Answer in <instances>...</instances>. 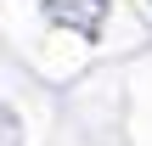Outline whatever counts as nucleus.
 Listing matches in <instances>:
<instances>
[{
  "label": "nucleus",
  "instance_id": "2",
  "mask_svg": "<svg viewBox=\"0 0 152 146\" xmlns=\"http://www.w3.org/2000/svg\"><path fill=\"white\" fill-rule=\"evenodd\" d=\"M0 146H17V113L0 107Z\"/></svg>",
  "mask_w": 152,
  "mask_h": 146
},
{
  "label": "nucleus",
  "instance_id": "1",
  "mask_svg": "<svg viewBox=\"0 0 152 146\" xmlns=\"http://www.w3.org/2000/svg\"><path fill=\"white\" fill-rule=\"evenodd\" d=\"M45 17L73 28V34H85V39H96L102 23H107V0H45Z\"/></svg>",
  "mask_w": 152,
  "mask_h": 146
}]
</instances>
